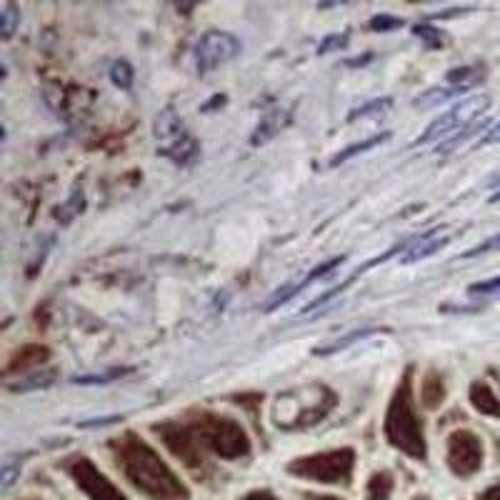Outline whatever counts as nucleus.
Wrapping results in <instances>:
<instances>
[{
  "instance_id": "7",
  "label": "nucleus",
  "mask_w": 500,
  "mask_h": 500,
  "mask_svg": "<svg viewBox=\"0 0 500 500\" xmlns=\"http://www.w3.org/2000/svg\"><path fill=\"white\" fill-rule=\"evenodd\" d=\"M488 105H490L488 95H473V98L458 103L456 108H450V111L443 113L441 118H435V121L425 128V133H423L413 145L433 143V141L443 138V135L456 133V131H466V128H470L473 123H478L480 113L488 111Z\"/></svg>"
},
{
  "instance_id": "17",
  "label": "nucleus",
  "mask_w": 500,
  "mask_h": 500,
  "mask_svg": "<svg viewBox=\"0 0 500 500\" xmlns=\"http://www.w3.org/2000/svg\"><path fill=\"white\" fill-rule=\"evenodd\" d=\"M463 90L466 88H453V86H448V88H431L413 100V105H415V108H423V111H425V108H435V105H441V103H445V100L460 95Z\"/></svg>"
},
{
  "instance_id": "25",
  "label": "nucleus",
  "mask_w": 500,
  "mask_h": 500,
  "mask_svg": "<svg viewBox=\"0 0 500 500\" xmlns=\"http://www.w3.org/2000/svg\"><path fill=\"white\" fill-rule=\"evenodd\" d=\"M18 23H21V13L15 11V5L3 3V8H0V35H3V41H8L15 33Z\"/></svg>"
},
{
  "instance_id": "14",
  "label": "nucleus",
  "mask_w": 500,
  "mask_h": 500,
  "mask_svg": "<svg viewBox=\"0 0 500 500\" xmlns=\"http://www.w3.org/2000/svg\"><path fill=\"white\" fill-rule=\"evenodd\" d=\"M470 405L478 413H483V415L500 418V400L495 398V393L486 383H473L470 386Z\"/></svg>"
},
{
  "instance_id": "36",
  "label": "nucleus",
  "mask_w": 500,
  "mask_h": 500,
  "mask_svg": "<svg viewBox=\"0 0 500 500\" xmlns=\"http://www.w3.org/2000/svg\"><path fill=\"white\" fill-rule=\"evenodd\" d=\"M473 11V8H450V11L445 13H435L433 18L435 21H443V18H456V15H463V13Z\"/></svg>"
},
{
  "instance_id": "10",
  "label": "nucleus",
  "mask_w": 500,
  "mask_h": 500,
  "mask_svg": "<svg viewBox=\"0 0 500 500\" xmlns=\"http://www.w3.org/2000/svg\"><path fill=\"white\" fill-rule=\"evenodd\" d=\"M70 478L78 483V488L88 495L90 500H128L121 490L113 486L111 480L100 473L98 468L90 463L88 458H76L68 466Z\"/></svg>"
},
{
  "instance_id": "38",
  "label": "nucleus",
  "mask_w": 500,
  "mask_h": 500,
  "mask_svg": "<svg viewBox=\"0 0 500 500\" xmlns=\"http://www.w3.org/2000/svg\"><path fill=\"white\" fill-rule=\"evenodd\" d=\"M243 500H278L273 493H268V490H253V493H248Z\"/></svg>"
},
{
  "instance_id": "3",
  "label": "nucleus",
  "mask_w": 500,
  "mask_h": 500,
  "mask_svg": "<svg viewBox=\"0 0 500 500\" xmlns=\"http://www.w3.org/2000/svg\"><path fill=\"white\" fill-rule=\"evenodd\" d=\"M335 405V393L325 386H305L283 393L276 400L273 423L280 431H305L321 423Z\"/></svg>"
},
{
  "instance_id": "8",
  "label": "nucleus",
  "mask_w": 500,
  "mask_h": 500,
  "mask_svg": "<svg viewBox=\"0 0 500 500\" xmlns=\"http://www.w3.org/2000/svg\"><path fill=\"white\" fill-rule=\"evenodd\" d=\"M448 466L456 476H473L483 466V443L473 431H456L448 438Z\"/></svg>"
},
{
  "instance_id": "1",
  "label": "nucleus",
  "mask_w": 500,
  "mask_h": 500,
  "mask_svg": "<svg viewBox=\"0 0 500 500\" xmlns=\"http://www.w3.org/2000/svg\"><path fill=\"white\" fill-rule=\"evenodd\" d=\"M115 458L121 463L125 478L131 480L138 490H143L148 498L188 500L186 483L138 435L128 433L123 435L121 441H115Z\"/></svg>"
},
{
  "instance_id": "4",
  "label": "nucleus",
  "mask_w": 500,
  "mask_h": 500,
  "mask_svg": "<svg viewBox=\"0 0 500 500\" xmlns=\"http://www.w3.org/2000/svg\"><path fill=\"white\" fill-rule=\"evenodd\" d=\"M188 425L195 433V441L203 448V453H213L225 460H238L250 453V438L241 428V423L233 418L203 413L200 418H193Z\"/></svg>"
},
{
  "instance_id": "5",
  "label": "nucleus",
  "mask_w": 500,
  "mask_h": 500,
  "mask_svg": "<svg viewBox=\"0 0 500 500\" xmlns=\"http://www.w3.org/2000/svg\"><path fill=\"white\" fill-rule=\"evenodd\" d=\"M356 466V450L353 448H338L328 453L295 458L288 463V473L295 478L315 480V483H331V486H348L353 478Z\"/></svg>"
},
{
  "instance_id": "37",
  "label": "nucleus",
  "mask_w": 500,
  "mask_h": 500,
  "mask_svg": "<svg viewBox=\"0 0 500 500\" xmlns=\"http://www.w3.org/2000/svg\"><path fill=\"white\" fill-rule=\"evenodd\" d=\"M118 421H121L118 415H113V418H95V421L80 423V428H93V425H111V423H118Z\"/></svg>"
},
{
  "instance_id": "6",
  "label": "nucleus",
  "mask_w": 500,
  "mask_h": 500,
  "mask_svg": "<svg viewBox=\"0 0 500 500\" xmlns=\"http://www.w3.org/2000/svg\"><path fill=\"white\" fill-rule=\"evenodd\" d=\"M153 135L158 141V156L170 158L176 166H193L200 156V145L193 135L186 131V125L173 111H163L156 118Z\"/></svg>"
},
{
  "instance_id": "9",
  "label": "nucleus",
  "mask_w": 500,
  "mask_h": 500,
  "mask_svg": "<svg viewBox=\"0 0 500 500\" xmlns=\"http://www.w3.org/2000/svg\"><path fill=\"white\" fill-rule=\"evenodd\" d=\"M241 41L231 33H221V31H211L200 38L198 48H195V63H198L200 73H208L213 68L223 66L228 60H233L241 53Z\"/></svg>"
},
{
  "instance_id": "15",
  "label": "nucleus",
  "mask_w": 500,
  "mask_h": 500,
  "mask_svg": "<svg viewBox=\"0 0 500 500\" xmlns=\"http://www.w3.org/2000/svg\"><path fill=\"white\" fill-rule=\"evenodd\" d=\"M486 78V73H483V68L478 66H468V68H456V70H450L445 80H448V86H453V88H473V86H478L480 80Z\"/></svg>"
},
{
  "instance_id": "12",
  "label": "nucleus",
  "mask_w": 500,
  "mask_h": 500,
  "mask_svg": "<svg viewBox=\"0 0 500 500\" xmlns=\"http://www.w3.org/2000/svg\"><path fill=\"white\" fill-rule=\"evenodd\" d=\"M290 121V111H283V108H273V111H268L260 123H258L256 133L250 135V145H263L268 143L270 138H276V135L288 125Z\"/></svg>"
},
{
  "instance_id": "11",
  "label": "nucleus",
  "mask_w": 500,
  "mask_h": 500,
  "mask_svg": "<svg viewBox=\"0 0 500 500\" xmlns=\"http://www.w3.org/2000/svg\"><path fill=\"white\" fill-rule=\"evenodd\" d=\"M343 260H345V256L331 258V260H325L323 266L313 268V273H311V276H305V280H300V283H295V286H288V288H283V290H280V293H276L273 298L268 300V303H266V313H273V311H276V308H278V305H283V303H288V300L293 298V295H298V293H303V288H308L313 280L331 276V273H333L335 268L341 266Z\"/></svg>"
},
{
  "instance_id": "34",
  "label": "nucleus",
  "mask_w": 500,
  "mask_h": 500,
  "mask_svg": "<svg viewBox=\"0 0 500 500\" xmlns=\"http://www.w3.org/2000/svg\"><path fill=\"white\" fill-rule=\"evenodd\" d=\"M21 476V466L18 463H13V460H5V466L0 470V488L8 490L13 486V480Z\"/></svg>"
},
{
  "instance_id": "27",
  "label": "nucleus",
  "mask_w": 500,
  "mask_h": 500,
  "mask_svg": "<svg viewBox=\"0 0 500 500\" xmlns=\"http://www.w3.org/2000/svg\"><path fill=\"white\" fill-rule=\"evenodd\" d=\"M133 66L131 63H125V60H115L111 68V80L118 86L121 90H128L133 86Z\"/></svg>"
},
{
  "instance_id": "2",
  "label": "nucleus",
  "mask_w": 500,
  "mask_h": 500,
  "mask_svg": "<svg viewBox=\"0 0 500 500\" xmlns=\"http://www.w3.org/2000/svg\"><path fill=\"white\" fill-rule=\"evenodd\" d=\"M413 373L408 370L400 380L395 395L390 400L388 415H386V438L393 448L405 453L413 460H425L428 458V445L423 435V421L415 411V398H413Z\"/></svg>"
},
{
  "instance_id": "28",
  "label": "nucleus",
  "mask_w": 500,
  "mask_h": 500,
  "mask_svg": "<svg viewBox=\"0 0 500 500\" xmlns=\"http://www.w3.org/2000/svg\"><path fill=\"white\" fill-rule=\"evenodd\" d=\"M376 333V328H366V331H356V333L345 335V338H341V341H335V343L325 345V348H318L315 353L318 356H331V353H338V350H343V348H348V345H353L356 341H360V338H366V335H373Z\"/></svg>"
},
{
  "instance_id": "42",
  "label": "nucleus",
  "mask_w": 500,
  "mask_h": 500,
  "mask_svg": "<svg viewBox=\"0 0 500 500\" xmlns=\"http://www.w3.org/2000/svg\"><path fill=\"white\" fill-rule=\"evenodd\" d=\"M415 500H428V498H415Z\"/></svg>"
},
{
  "instance_id": "41",
  "label": "nucleus",
  "mask_w": 500,
  "mask_h": 500,
  "mask_svg": "<svg viewBox=\"0 0 500 500\" xmlns=\"http://www.w3.org/2000/svg\"><path fill=\"white\" fill-rule=\"evenodd\" d=\"M311 500H341V498H333V495H318V498H311Z\"/></svg>"
},
{
  "instance_id": "24",
  "label": "nucleus",
  "mask_w": 500,
  "mask_h": 500,
  "mask_svg": "<svg viewBox=\"0 0 500 500\" xmlns=\"http://www.w3.org/2000/svg\"><path fill=\"white\" fill-rule=\"evenodd\" d=\"M131 373V368H111V370H105V373H95V376H76L73 383H78V386H103V383H113V380L123 378V376H128Z\"/></svg>"
},
{
  "instance_id": "30",
  "label": "nucleus",
  "mask_w": 500,
  "mask_h": 500,
  "mask_svg": "<svg viewBox=\"0 0 500 500\" xmlns=\"http://www.w3.org/2000/svg\"><path fill=\"white\" fill-rule=\"evenodd\" d=\"M405 21L403 18H395V15H386V13H380V15H373L370 23H368V28L373 31V33H390V31H398L403 28Z\"/></svg>"
},
{
  "instance_id": "40",
  "label": "nucleus",
  "mask_w": 500,
  "mask_h": 500,
  "mask_svg": "<svg viewBox=\"0 0 500 500\" xmlns=\"http://www.w3.org/2000/svg\"><path fill=\"white\" fill-rule=\"evenodd\" d=\"M490 203H500V190H498V193H493V195H490Z\"/></svg>"
},
{
  "instance_id": "18",
  "label": "nucleus",
  "mask_w": 500,
  "mask_h": 500,
  "mask_svg": "<svg viewBox=\"0 0 500 500\" xmlns=\"http://www.w3.org/2000/svg\"><path fill=\"white\" fill-rule=\"evenodd\" d=\"M390 138V133H380V135H373V138H368V141H363V143H356V145H348L343 153H338V156L331 160V166H341V163H345V160H350V158L360 156V153H366V150H370V148H376V145L386 143Z\"/></svg>"
},
{
  "instance_id": "21",
  "label": "nucleus",
  "mask_w": 500,
  "mask_h": 500,
  "mask_svg": "<svg viewBox=\"0 0 500 500\" xmlns=\"http://www.w3.org/2000/svg\"><path fill=\"white\" fill-rule=\"evenodd\" d=\"M53 380H56V373H53V370H41V373H33L31 378L18 380V383H11L8 388H11L13 393H28V390L48 388Z\"/></svg>"
},
{
  "instance_id": "39",
  "label": "nucleus",
  "mask_w": 500,
  "mask_h": 500,
  "mask_svg": "<svg viewBox=\"0 0 500 500\" xmlns=\"http://www.w3.org/2000/svg\"><path fill=\"white\" fill-rule=\"evenodd\" d=\"M478 500H500V483H495V486H490L483 495H480Z\"/></svg>"
},
{
  "instance_id": "32",
  "label": "nucleus",
  "mask_w": 500,
  "mask_h": 500,
  "mask_svg": "<svg viewBox=\"0 0 500 500\" xmlns=\"http://www.w3.org/2000/svg\"><path fill=\"white\" fill-rule=\"evenodd\" d=\"M348 38H350V35H348V33L328 35V38H325V41H323V43L318 45V53H321V56H325V53H333V50H341V48H345V45H348Z\"/></svg>"
},
{
  "instance_id": "16",
  "label": "nucleus",
  "mask_w": 500,
  "mask_h": 500,
  "mask_svg": "<svg viewBox=\"0 0 500 500\" xmlns=\"http://www.w3.org/2000/svg\"><path fill=\"white\" fill-rule=\"evenodd\" d=\"M43 360H48V348H38V345H31V348H23L18 356L13 358L8 363V370H28V368L41 366Z\"/></svg>"
},
{
  "instance_id": "23",
  "label": "nucleus",
  "mask_w": 500,
  "mask_h": 500,
  "mask_svg": "<svg viewBox=\"0 0 500 500\" xmlns=\"http://www.w3.org/2000/svg\"><path fill=\"white\" fill-rule=\"evenodd\" d=\"M83 208H86V195H83V190H76L73 198L56 211V221L60 223V225H68L78 213H83Z\"/></svg>"
},
{
  "instance_id": "20",
  "label": "nucleus",
  "mask_w": 500,
  "mask_h": 500,
  "mask_svg": "<svg viewBox=\"0 0 500 500\" xmlns=\"http://www.w3.org/2000/svg\"><path fill=\"white\" fill-rule=\"evenodd\" d=\"M443 380L441 376H435L431 373L428 378L423 380V390H421V398H423V405L425 408H435V405H441L443 403Z\"/></svg>"
},
{
  "instance_id": "29",
  "label": "nucleus",
  "mask_w": 500,
  "mask_h": 500,
  "mask_svg": "<svg viewBox=\"0 0 500 500\" xmlns=\"http://www.w3.org/2000/svg\"><path fill=\"white\" fill-rule=\"evenodd\" d=\"M413 35L421 38L423 43H425V48H431V50H433V48H441V45L445 43V35L441 33L438 28H433V25H421V23H418V25H413Z\"/></svg>"
},
{
  "instance_id": "26",
  "label": "nucleus",
  "mask_w": 500,
  "mask_h": 500,
  "mask_svg": "<svg viewBox=\"0 0 500 500\" xmlns=\"http://www.w3.org/2000/svg\"><path fill=\"white\" fill-rule=\"evenodd\" d=\"M488 128V121H480V123H473L470 128H466V131H460V133H456L448 143L438 145V153H450V150H456L458 145H463L468 141V138H473L476 133H480V131H486Z\"/></svg>"
},
{
  "instance_id": "31",
  "label": "nucleus",
  "mask_w": 500,
  "mask_h": 500,
  "mask_svg": "<svg viewBox=\"0 0 500 500\" xmlns=\"http://www.w3.org/2000/svg\"><path fill=\"white\" fill-rule=\"evenodd\" d=\"M470 295H500V276L498 278H490V280H480V283H473L470 288H468Z\"/></svg>"
},
{
  "instance_id": "19",
  "label": "nucleus",
  "mask_w": 500,
  "mask_h": 500,
  "mask_svg": "<svg viewBox=\"0 0 500 500\" xmlns=\"http://www.w3.org/2000/svg\"><path fill=\"white\" fill-rule=\"evenodd\" d=\"M390 493H393V473L388 470H380L368 480V500H390Z\"/></svg>"
},
{
  "instance_id": "35",
  "label": "nucleus",
  "mask_w": 500,
  "mask_h": 500,
  "mask_svg": "<svg viewBox=\"0 0 500 500\" xmlns=\"http://www.w3.org/2000/svg\"><path fill=\"white\" fill-rule=\"evenodd\" d=\"M490 143H500V123L498 125H493L488 133L483 135V141H480V145H490Z\"/></svg>"
},
{
  "instance_id": "22",
  "label": "nucleus",
  "mask_w": 500,
  "mask_h": 500,
  "mask_svg": "<svg viewBox=\"0 0 500 500\" xmlns=\"http://www.w3.org/2000/svg\"><path fill=\"white\" fill-rule=\"evenodd\" d=\"M393 108V98H378V100H370L366 105H360L356 111L348 115V121H360V118H378L383 113H388Z\"/></svg>"
},
{
  "instance_id": "33",
  "label": "nucleus",
  "mask_w": 500,
  "mask_h": 500,
  "mask_svg": "<svg viewBox=\"0 0 500 500\" xmlns=\"http://www.w3.org/2000/svg\"><path fill=\"white\" fill-rule=\"evenodd\" d=\"M493 250H500V233L488 238L486 243L476 245V248H470L463 253V258H476V256H486V253H493Z\"/></svg>"
},
{
  "instance_id": "13",
  "label": "nucleus",
  "mask_w": 500,
  "mask_h": 500,
  "mask_svg": "<svg viewBox=\"0 0 500 500\" xmlns=\"http://www.w3.org/2000/svg\"><path fill=\"white\" fill-rule=\"evenodd\" d=\"M435 231H438V228H431V231H425L423 235H418V238H415V243H413L411 248L405 250L403 263H415V260H421V258L433 256L435 250H441V248H445V245L450 243V238H448V235L431 241V238L435 235Z\"/></svg>"
}]
</instances>
